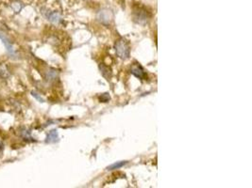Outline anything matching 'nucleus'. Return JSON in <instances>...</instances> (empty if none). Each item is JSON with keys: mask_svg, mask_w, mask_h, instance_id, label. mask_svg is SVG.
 Wrapping results in <instances>:
<instances>
[{"mask_svg": "<svg viewBox=\"0 0 252 188\" xmlns=\"http://www.w3.org/2000/svg\"><path fill=\"white\" fill-rule=\"evenodd\" d=\"M31 93H32V96H34V97L36 98V99H37V100H39V101L41 102V103H44V99H43V98H42V97H41L40 95H37V93H35V92H33V91H32Z\"/></svg>", "mask_w": 252, "mask_h": 188, "instance_id": "obj_11", "label": "nucleus"}, {"mask_svg": "<svg viewBox=\"0 0 252 188\" xmlns=\"http://www.w3.org/2000/svg\"><path fill=\"white\" fill-rule=\"evenodd\" d=\"M58 140V133L56 130L50 131L49 133L47 134L46 137V142H56Z\"/></svg>", "mask_w": 252, "mask_h": 188, "instance_id": "obj_6", "label": "nucleus"}, {"mask_svg": "<svg viewBox=\"0 0 252 188\" xmlns=\"http://www.w3.org/2000/svg\"><path fill=\"white\" fill-rule=\"evenodd\" d=\"M126 163L125 162H124V163H119V164H114V165H111L110 167V169H115V168H118V167H122L123 165H125Z\"/></svg>", "mask_w": 252, "mask_h": 188, "instance_id": "obj_10", "label": "nucleus"}, {"mask_svg": "<svg viewBox=\"0 0 252 188\" xmlns=\"http://www.w3.org/2000/svg\"><path fill=\"white\" fill-rule=\"evenodd\" d=\"M20 134H21V137H24V138H27V139L30 138V139H32L31 137H30V132H29L28 130H27V129H25V128H23V129L21 130Z\"/></svg>", "mask_w": 252, "mask_h": 188, "instance_id": "obj_9", "label": "nucleus"}, {"mask_svg": "<svg viewBox=\"0 0 252 188\" xmlns=\"http://www.w3.org/2000/svg\"><path fill=\"white\" fill-rule=\"evenodd\" d=\"M0 39H1L3 44L5 45V47H6L7 51H8L9 54H10V55H14V53H15V50H14L12 43L10 41V40L9 39V38L7 37L4 33L0 32Z\"/></svg>", "mask_w": 252, "mask_h": 188, "instance_id": "obj_4", "label": "nucleus"}, {"mask_svg": "<svg viewBox=\"0 0 252 188\" xmlns=\"http://www.w3.org/2000/svg\"><path fill=\"white\" fill-rule=\"evenodd\" d=\"M10 75V71L8 70L7 66L3 65V64H0V76L3 78H8Z\"/></svg>", "mask_w": 252, "mask_h": 188, "instance_id": "obj_7", "label": "nucleus"}, {"mask_svg": "<svg viewBox=\"0 0 252 188\" xmlns=\"http://www.w3.org/2000/svg\"><path fill=\"white\" fill-rule=\"evenodd\" d=\"M115 51L120 58L127 59L129 58L130 55L129 45L124 39H120L115 43Z\"/></svg>", "mask_w": 252, "mask_h": 188, "instance_id": "obj_1", "label": "nucleus"}, {"mask_svg": "<svg viewBox=\"0 0 252 188\" xmlns=\"http://www.w3.org/2000/svg\"><path fill=\"white\" fill-rule=\"evenodd\" d=\"M46 76L47 78V80H55V79L58 77V73H57V71H56L52 70V69H49L46 71Z\"/></svg>", "mask_w": 252, "mask_h": 188, "instance_id": "obj_8", "label": "nucleus"}, {"mask_svg": "<svg viewBox=\"0 0 252 188\" xmlns=\"http://www.w3.org/2000/svg\"><path fill=\"white\" fill-rule=\"evenodd\" d=\"M42 13L52 24H60L62 20V14L58 12V11H53L47 9H42Z\"/></svg>", "mask_w": 252, "mask_h": 188, "instance_id": "obj_2", "label": "nucleus"}, {"mask_svg": "<svg viewBox=\"0 0 252 188\" xmlns=\"http://www.w3.org/2000/svg\"><path fill=\"white\" fill-rule=\"evenodd\" d=\"M10 7H12V10L14 11V12H16V13H19L20 11L22 10V9H23L24 8V5H23V3L22 2H20V1H13L12 4H10Z\"/></svg>", "mask_w": 252, "mask_h": 188, "instance_id": "obj_5", "label": "nucleus"}, {"mask_svg": "<svg viewBox=\"0 0 252 188\" xmlns=\"http://www.w3.org/2000/svg\"><path fill=\"white\" fill-rule=\"evenodd\" d=\"M130 71H131V73L134 74L135 76L140 78V79H145V77H146L145 71L144 70V68H143L139 63L133 64V65L131 66Z\"/></svg>", "mask_w": 252, "mask_h": 188, "instance_id": "obj_3", "label": "nucleus"}]
</instances>
